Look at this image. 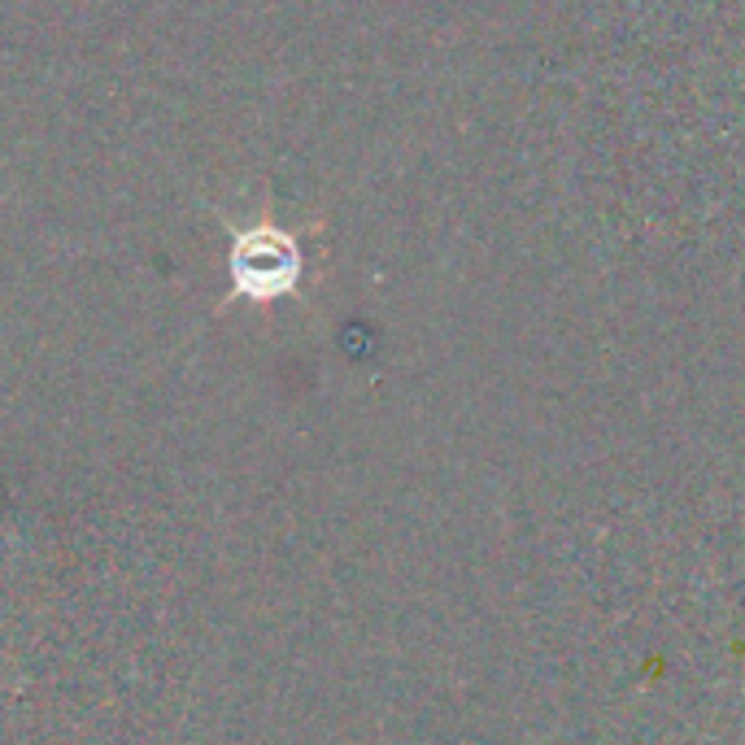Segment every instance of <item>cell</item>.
I'll list each match as a JSON object with an SVG mask.
<instances>
[{
	"label": "cell",
	"instance_id": "6da1fadb",
	"mask_svg": "<svg viewBox=\"0 0 745 745\" xmlns=\"http://www.w3.org/2000/svg\"><path fill=\"white\" fill-rule=\"evenodd\" d=\"M301 280V248L280 223H253L232 232V297L275 301L288 297Z\"/></svg>",
	"mask_w": 745,
	"mask_h": 745
}]
</instances>
